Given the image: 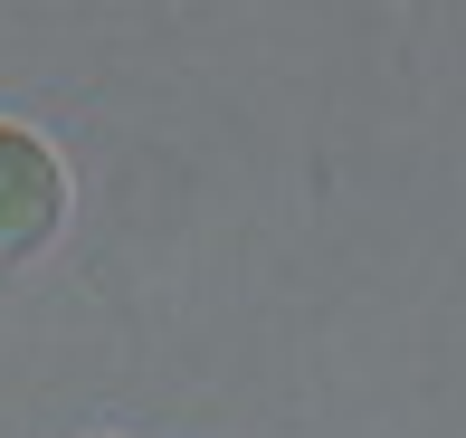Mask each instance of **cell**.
<instances>
[{
    "label": "cell",
    "instance_id": "cell-1",
    "mask_svg": "<svg viewBox=\"0 0 466 438\" xmlns=\"http://www.w3.org/2000/svg\"><path fill=\"white\" fill-rule=\"evenodd\" d=\"M57 219H67V162L29 124H0V258H38Z\"/></svg>",
    "mask_w": 466,
    "mask_h": 438
}]
</instances>
